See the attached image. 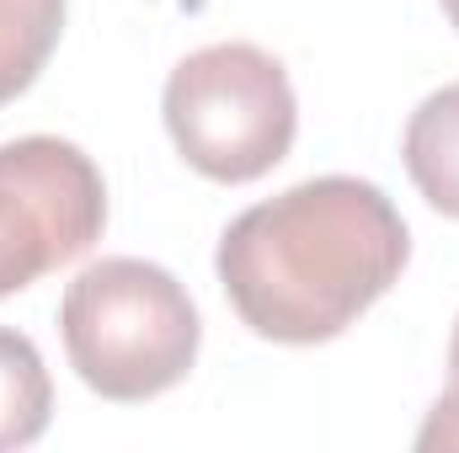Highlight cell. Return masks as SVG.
<instances>
[{"label":"cell","instance_id":"5b68a950","mask_svg":"<svg viewBox=\"0 0 459 453\" xmlns=\"http://www.w3.org/2000/svg\"><path fill=\"white\" fill-rule=\"evenodd\" d=\"M401 160L411 187L438 209L444 219H459V81L422 97V107L406 123Z\"/></svg>","mask_w":459,"mask_h":453},{"label":"cell","instance_id":"277c9868","mask_svg":"<svg viewBox=\"0 0 459 453\" xmlns=\"http://www.w3.org/2000/svg\"><path fill=\"white\" fill-rule=\"evenodd\" d=\"M102 229L108 182L81 144L59 133L0 144V299L86 256Z\"/></svg>","mask_w":459,"mask_h":453},{"label":"cell","instance_id":"ba28073f","mask_svg":"<svg viewBox=\"0 0 459 453\" xmlns=\"http://www.w3.org/2000/svg\"><path fill=\"white\" fill-rule=\"evenodd\" d=\"M417 449L438 453V449H459V379H449V389L433 400L422 432H417Z\"/></svg>","mask_w":459,"mask_h":453},{"label":"cell","instance_id":"7a4b0ae2","mask_svg":"<svg viewBox=\"0 0 459 453\" xmlns=\"http://www.w3.org/2000/svg\"><path fill=\"white\" fill-rule=\"evenodd\" d=\"M59 337L91 395L139 406L193 373L204 321L166 267L139 256H102L65 288Z\"/></svg>","mask_w":459,"mask_h":453},{"label":"cell","instance_id":"3957f363","mask_svg":"<svg viewBox=\"0 0 459 453\" xmlns=\"http://www.w3.org/2000/svg\"><path fill=\"white\" fill-rule=\"evenodd\" d=\"M160 117L177 155L225 187L267 176L299 133L289 70L256 43H209L187 54L166 75Z\"/></svg>","mask_w":459,"mask_h":453},{"label":"cell","instance_id":"9c48e42d","mask_svg":"<svg viewBox=\"0 0 459 453\" xmlns=\"http://www.w3.org/2000/svg\"><path fill=\"white\" fill-rule=\"evenodd\" d=\"M449 379H459V321H455V337H449Z\"/></svg>","mask_w":459,"mask_h":453},{"label":"cell","instance_id":"8992f818","mask_svg":"<svg viewBox=\"0 0 459 453\" xmlns=\"http://www.w3.org/2000/svg\"><path fill=\"white\" fill-rule=\"evenodd\" d=\"M54 416V384L43 368V352L32 337L0 326V453L27 449L48 432Z\"/></svg>","mask_w":459,"mask_h":453},{"label":"cell","instance_id":"52a82bcc","mask_svg":"<svg viewBox=\"0 0 459 453\" xmlns=\"http://www.w3.org/2000/svg\"><path fill=\"white\" fill-rule=\"evenodd\" d=\"M65 32V0H0V107L16 102L48 64Z\"/></svg>","mask_w":459,"mask_h":453},{"label":"cell","instance_id":"6da1fadb","mask_svg":"<svg viewBox=\"0 0 459 453\" xmlns=\"http://www.w3.org/2000/svg\"><path fill=\"white\" fill-rule=\"evenodd\" d=\"M411 261L401 209L363 176H310L230 219L214 272L240 326L278 346H321L379 304Z\"/></svg>","mask_w":459,"mask_h":453},{"label":"cell","instance_id":"30bf717a","mask_svg":"<svg viewBox=\"0 0 459 453\" xmlns=\"http://www.w3.org/2000/svg\"><path fill=\"white\" fill-rule=\"evenodd\" d=\"M438 5H444V16H449V27L459 32V0H438Z\"/></svg>","mask_w":459,"mask_h":453}]
</instances>
